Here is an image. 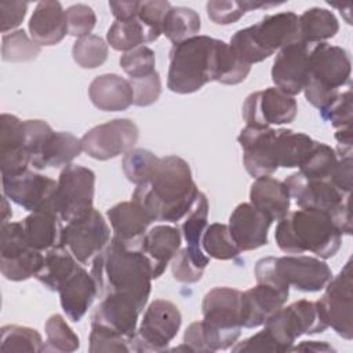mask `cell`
<instances>
[{"label": "cell", "instance_id": "41", "mask_svg": "<svg viewBox=\"0 0 353 353\" xmlns=\"http://www.w3.org/2000/svg\"><path fill=\"white\" fill-rule=\"evenodd\" d=\"M208 210L207 196L203 192H199L181 225V234L189 247L201 248V237L208 226Z\"/></svg>", "mask_w": 353, "mask_h": 353}, {"label": "cell", "instance_id": "18", "mask_svg": "<svg viewBox=\"0 0 353 353\" xmlns=\"http://www.w3.org/2000/svg\"><path fill=\"white\" fill-rule=\"evenodd\" d=\"M298 113V103L294 97L277 87H268L250 94L243 103V119L247 125L266 128L294 121Z\"/></svg>", "mask_w": 353, "mask_h": 353}, {"label": "cell", "instance_id": "33", "mask_svg": "<svg viewBox=\"0 0 353 353\" xmlns=\"http://www.w3.org/2000/svg\"><path fill=\"white\" fill-rule=\"evenodd\" d=\"M79 265L80 263L70 254V251L58 244L44 252V261L36 279L47 290L58 292L62 283L76 270Z\"/></svg>", "mask_w": 353, "mask_h": 353}, {"label": "cell", "instance_id": "12", "mask_svg": "<svg viewBox=\"0 0 353 353\" xmlns=\"http://www.w3.org/2000/svg\"><path fill=\"white\" fill-rule=\"evenodd\" d=\"M94 193V171L83 165L69 164L61 171L57 181L54 212L65 223L80 218L92 208Z\"/></svg>", "mask_w": 353, "mask_h": 353}, {"label": "cell", "instance_id": "52", "mask_svg": "<svg viewBox=\"0 0 353 353\" xmlns=\"http://www.w3.org/2000/svg\"><path fill=\"white\" fill-rule=\"evenodd\" d=\"M132 92H134V105L137 106H149L154 103L161 94V80L157 70L150 74L128 79Z\"/></svg>", "mask_w": 353, "mask_h": 353}, {"label": "cell", "instance_id": "44", "mask_svg": "<svg viewBox=\"0 0 353 353\" xmlns=\"http://www.w3.org/2000/svg\"><path fill=\"white\" fill-rule=\"evenodd\" d=\"M41 47L23 29L6 33L1 37V58L6 62H29L37 58Z\"/></svg>", "mask_w": 353, "mask_h": 353}, {"label": "cell", "instance_id": "47", "mask_svg": "<svg viewBox=\"0 0 353 353\" xmlns=\"http://www.w3.org/2000/svg\"><path fill=\"white\" fill-rule=\"evenodd\" d=\"M324 121H330L336 130L352 127V91H341L328 105L320 109Z\"/></svg>", "mask_w": 353, "mask_h": 353}, {"label": "cell", "instance_id": "43", "mask_svg": "<svg viewBox=\"0 0 353 353\" xmlns=\"http://www.w3.org/2000/svg\"><path fill=\"white\" fill-rule=\"evenodd\" d=\"M80 347V339L61 314H52L46 321V343L43 352L70 353Z\"/></svg>", "mask_w": 353, "mask_h": 353}, {"label": "cell", "instance_id": "27", "mask_svg": "<svg viewBox=\"0 0 353 353\" xmlns=\"http://www.w3.org/2000/svg\"><path fill=\"white\" fill-rule=\"evenodd\" d=\"M181 230L170 225H157L148 230L139 244L152 265L153 279H159L181 248Z\"/></svg>", "mask_w": 353, "mask_h": 353}, {"label": "cell", "instance_id": "17", "mask_svg": "<svg viewBox=\"0 0 353 353\" xmlns=\"http://www.w3.org/2000/svg\"><path fill=\"white\" fill-rule=\"evenodd\" d=\"M139 138L137 124L130 119H114L88 130L81 138L85 154L95 160H110L134 149Z\"/></svg>", "mask_w": 353, "mask_h": 353}, {"label": "cell", "instance_id": "24", "mask_svg": "<svg viewBox=\"0 0 353 353\" xmlns=\"http://www.w3.org/2000/svg\"><path fill=\"white\" fill-rule=\"evenodd\" d=\"M272 221L251 203L239 204L229 216V230L240 251H252L268 244Z\"/></svg>", "mask_w": 353, "mask_h": 353}, {"label": "cell", "instance_id": "29", "mask_svg": "<svg viewBox=\"0 0 353 353\" xmlns=\"http://www.w3.org/2000/svg\"><path fill=\"white\" fill-rule=\"evenodd\" d=\"M29 33L34 43L41 46H55L68 33L66 11L59 1H40L30 19Z\"/></svg>", "mask_w": 353, "mask_h": 353}, {"label": "cell", "instance_id": "11", "mask_svg": "<svg viewBox=\"0 0 353 353\" xmlns=\"http://www.w3.org/2000/svg\"><path fill=\"white\" fill-rule=\"evenodd\" d=\"M263 325L274 339L280 353L290 352L299 336L324 332L328 328L317 302L307 299L280 307Z\"/></svg>", "mask_w": 353, "mask_h": 353}, {"label": "cell", "instance_id": "26", "mask_svg": "<svg viewBox=\"0 0 353 353\" xmlns=\"http://www.w3.org/2000/svg\"><path fill=\"white\" fill-rule=\"evenodd\" d=\"M61 307L66 317L77 323L87 313L97 295L99 294L98 284L91 273H88L81 265L62 283L58 290Z\"/></svg>", "mask_w": 353, "mask_h": 353}, {"label": "cell", "instance_id": "57", "mask_svg": "<svg viewBox=\"0 0 353 353\" xmlns=\"http://www.w3.org/2000/svg\"><path fill=\"white\" fill-rule=\"evenodd\" d=\"M188 350V352H201V353H211L203 334L201 321L192 323L185 334H183V345L179 347H175L174 350Z\"/></svg>", "mask_w": 353, "mask_h": 353}, {"label": "cell", "instance_id": "56", "mask_svg": "<svg viewBox=\"0 0 353 353\" xmlns=\"http://www.w3.org/2000/svg\"><path fill=\"white\" fill-rule=\"evenodd\" d=\"M330 182L343 194L352 192V156H343L338 160V164L332 172Z\"/></svg>", "mask_w": 353, "mask_h": 353}, {"label": "cell", "instance_id": "38", "mask_svg": "<svg viewBox=\"0 0 353 353\" xmlns=\"http://www.w3.org/2000/svg\"><path fill=\"white\" fill-rule=\"evenodd\" d=\"M208 263L210 256L204 254L203 248H193L186 245L178 251L171 261V272L176 281L192 284L201 280Z\"/></svg>", "mask_w": 353, "mask_h": 353}, {"label": "cell", "instance_id": "25", "mask_svg": "<svg viewBox=\"0 0 353 353\" xmlns=\"http://www.w3.org/2000/svg\"><path fill=\"white\" fill-rule=\"evenodd\" d=\"M139 309L128 299L106 295L91 317V325H97L119 334L131 345L137 332ZM132 350V349H131Z\"/></svg>", "mask_w": 353, "mask_h": 353}, {"label": "cell", "instance_id": "19", "mask_svg": "<svg viewBox=\"0 0 353 353\" xmlns=\"http://www.w3.org/2000/svg\"><path fill=\"white\" fill-rule=\"evenodd\" d=\"M3 194L29 212L52 211L57 182L43 174L26 170L15 175H1Z\"/></svg>", "mask_w": 353, "mask_h": 353}, {"label": "cell", "instance_id": "14", "mask_svg": "<svg viewBox=\"0 0 353 353\" xmlns=\"http://www.w3.org/2000/svg\"><path fill=\"white\" fill-rule=\"evenodd\" d=\"M182 316L175 303L167 299H154L146 307L137 328L131 349L134 352H161L176 336Z\"/></svg>", "mask_w": 353, "mask_h": 353}, {"label": "cell", "instance_id": "31", "mask_svg": "<svg viewBox=\"0 0 353 353\" xmlns=\"http://www.w3.org/2000/svg\"><path fill=\"white\" fill-rule=\"evenodd\" d=\"M290 199L285 183L270 175L255 178L250 189V203L272 222L283 219L290 212Z\"/></svg>", "mask_w": 353, "mask_h": 353}, {"label": "cell", "instance_id": "50", "mask_svg": "<svg viewBox=\"0 0 353 353\" xmlns=\"http://www.w3.org/2000/svg\"><path fill=\"white\" fill-rule=\"evenodd\" d=\"M88 342V350L91 353L131 352V343L125 338L97 325H91Z\"/></svg>", "mask_w": 353, "mask_h": 353}, {"label": "cell", "instance_id": "36", "mask_svg": "<svg viewBox=\"0 0 353 353\" xmlns=\"http://www.w3.org/2000/svg\"><path fill=\"white\" fill-rule=\"evenodd\" d=\"M106 40L113 50L123 52H128L146 43L154 41L138 17L130 21H114L108 29Z\"/></svg>", "mask_w": 353, "mask_h": 353}, {"label": "cell", "instance_id": "49", "mask_svg": "<svg viewBox=\"0 0 353 353\" xmlns=\"http://www.w3.org/2000/svg\"><path fill=\"white\" fill-rule=\"evenodd\" d=\"M172 6L168 1L152 0V1H141L138 19L145 25V28L152 34L153 40H157L160 34H163V23L168 10Z\"/></svg>", "mask_w": 353, "mask_h": 353}, {"label": "cell", "instance_id": "21", "mask_svg": "<svg viewBox=\"0 0 353 353\" xmlns=\"http://www.w3.org/2000/svg\"><path fill=\"white\" fill-rule=\"evenodd\" d=\"M310 46L295 41L279 51L272 66V81L274 87L294 97L303 91L309 70Z\"/></svg>", "mask_w": 353, "mask_h": 353}, {"label": "cell", "instance_id": "1", "mask_svg": "<svg viewBox=\"0 0 353 353\" xmlns=\"http://www.w3.org/2000/svg\"><path fill=\"white\" fill-rule=\"evenodd\" d=\"M250 70L228 43L199 34L170 50L167 87L176 94H192L210 81L234 85L244 81Z\"/></svg>", "mask_w": 353, "mask_h": 353}, {"label": "cell", "instance_id": "58", "mask_svg": "<svg viewBox=\"0 0 353 353\" xmlns=\"http://www.w3.org/2000/svg\"><path fill=\"white\" fill-rule=\"evenodd\" d=\"M141 1H109V8L116 21H130L138 17Z\"/></svg>", "mask_w": 353, "mask_h": 353}, {"label": "cell", "instance_id": "20", "mask_svg": "<svg viewBox=\"0 0 353 353\" xmlns=\"http://www.w3.org/2000/svg\"><path fill=\"white\" fill-rule=\"evenodd\" d=\"M237 141L243 149L244 167L252 178L272 175L280 168L277 130L245 125Z\"/></svg>", "mask_w": 353, "mask_h": 353}, {"label": "cell", "instance_id": "55", "mask_svg": "<svg viewBox=\"0 0 353 353\" xmlns=\"http://www.w3.org/2000/svg\"><path fill=\"white\" fill-rule=\"evenodd\" d=\"M28 3L25 1H1L0 3V18H1V33H7L21 25L23 21Z\"/></svg>", "mask_w": 353, "mask_h": 353}, {"label": "cell", "instance_id": "5", "mask_svg": "<svg viewBox=\"0 0 353 353\" xmlns=\"http://www.w3.org/2000/svg\"><path fill=\"white\" fill-rule=\"evenodd\" d=\"M295 41H299L298 15L285 11L266 15L258 23L237 30L229 46L244 63L251 66Z\"/></svg>", "mask_w": 353, "mask_h": 353}, {"label": "cell", "instance_id": "15", "mask_svg": "<svg viewBox=\"0 0 353 353\" xmlns=\"http://www.w3.org/2000/svg\"><path fill=\"white\" fill-rule=\"evenodd\" d=\"M110 228L103 215L94 207L80 218L62 226L59 244L66 247L79 263L94 259L109 243Z\"/></svg>", "mask_w": 353, "mask_h": 353}, {"label": "cell", "instance_id": "23", "mask_svg": "<svg viewBox=\"0 0 353 353\" xmlns=\"http://www.w3.org/2000/svg\"><path fill=\"white\" fill-rule=\"evenodd\" d=\"M290 291L269 283H256L241 292V324L244 328H256L287 303Z\"/></svg>", "mask_w": 353, "mask_h": 353}, {"label": "cell", "instance_id": "30", "mask_svg": "<svg viewBox=\"0 0 353 353\" xmlns=\"http://www.w3.org/2000/svg\"><path fill=\"white\" fill-rule=\"evenodd\" d=\"M88 95L92 105L103 112H121L134 103L130 81L114 73L97 76L88 87Z\"/></svg>", "mask_w": 353, "mask_h": 353}, {"label": "cell", "instance_id": "42", "mask_svg": "<svg viewBox=\"0 0 353 353\" xmlns=\"http://www.w3.org/2000/svg\"><path fill=\"white\" fill-rule=\"evenodd\" d=\"M0 349L3 352H43L41 335L30 327L8 324L0 330Z\"/></svg>", "mask_w": 353, "mask_h": 353}, {"label": "cell", "instance_id": "3", "mask_svg": "<svg viewBox=\"0 0 353 353\" xmlns=\"http://www.w3.org/2000/svg\"><path fill=\"white\" fill-rule=\"evenodd\" d=\"M91 274L99 292L131 301L142 313L152 290L153 272L139 248L128 247L112 237L110 243L92 259Z\"/></svg>", "mask_w": 353, "mask_h": 353}, {"label": "cell", "instance_id": "40", "mask_svg": "<svg viewBox=\"0 0 353 353\" xmlns=\"http://www.w3.org/2000/svg\"><path fill=\"white\" fill-rule=\"evenodd\" d=\"M201 248L210 256L221 261L233 259L240 255V250L232 239L229 226L225 223H211L203 233Z\"/></svg>", "mask_w": 353, "mask_h": 353}, {"label": "cell", "instance_id": "45", "mask_svg": "<svg viewBox=\"0 0 353 353\" xmlns=\"http://www.w3.org/2000/svg\"><path fill=\"white\" fill-rule=\"evenodd\" d=\"M108 44L99 36L90 34L76 39L72 47V57L74 62L83 69H95L108 59Z\"/></svg>", "mask_w": 353, "mask_h": 353}, {"label": "cell", "instance_id": "10", "mask_svg": "<svg viewBox=\"0 0 353 353\" xmlns=\"http://www.w3.org/2000/svg\"><path fill=\"white\" fill-rule=\"evenodd\" d=\"M284 183L299 208L325 211L342 234H352L350 194H343L330 181L305 178L299 171L287 176Z\"/></svg>", "mask_w": 353, "mask_h": 353}, {"label": "cell", "instance_id": "60", "mask_svg": "<svg viewBox=\"0 0 353 353\" xmlns=\"http://www.w3.org/2000/svg\"><path fill=\"white\" fill-rule=\"evenodd\" d=\"M290 352H335V349L328 345L327 342H319V341H303L298 345H292Z\"/></svg>", "mask_w": 353, "mask_h": 353}, {"label": "cell", "instance_id": "61", "mask_svg": "<svg viewBox=\"0 0 353 353\" xmlns=\"http://www.w3.org/2000/svg\"><path fill=\"white\" fill-rule=\"evenodd\" d=\"M12 216V211L8 207V199L3 194V210H1V223L10 222V218Z\"/></svg>", "mask_w": 353, "mask_h": 353}, {"label": "cell", "instance_id": "22", "mask_svg": "<svg viewBox=\"0 0 353 353\" xmlns=\"http://www.w3.org/2000/svg\"><path fill=\"white\" fill-rule=\"evenodd\" d=\"M30 154L26 146L23 121L14 114L0 117V171L1 175H15L28 170Z\"/></svg>", "mask_w": 353, "mask_h": 353}, {"label": "cell", "instance_id": "6", "mask_svg": "<svg viewBox=\"0 0 353 353\" xmlns=\"http://www.w3.org/2000/svg\"><path fill=\"white\" fill-rule=\"evenodd\" d=\"M352 63L347 51L328 43L310 48L309 70L303 85L305 98L319 110L328 105L341 88L350 83Z\"/></svg>", "mask_w": 353, "mask_h": 353}, {"label": "cell", "instance_id": "8", "mask_svg": "<svg viewBox=\"0 0 353 353\" xmlns=\"http://www.w3.org/2000/svg\"><path fill=\"white\" fill-rule=\"evenodd\" d=\"M241 291L230 287L210 290L201 303V328L211 353L232 347L241 334Z\"/></svg>", "mask_w": 353, "mask_h": 353}, {"label": "cell", "instance_id": "39", "mask_svg": "<svg viewBox=\"0 0 353 353\" xmlns=\"http://www.w3.org/2000/svg\"><path fill=\"white\" fill-rule=\"evenodd\" d=\"M338 160V154L331 146L316 141L312 150L298 168L305 178L330 181Z\"/></svg>", "mask_w": 353, "mask_h": 353}, {"label": "cell", "instance_id": "2", "mask_svg": "<svg viewBox=\"0 0 353 353\" xmlns=\"http://www.w3.org/2000/svg\"><path fill=\"white\" fill-rule=\"evenodd\" d=\"M135 186L131 200L152 222L182 221L200 192L189 163L175 154L157 157L146 178Z\"/></svg>", "mask_w": 353, "mask_h": 353}, {"label": "cell", "instance_id": "4", "mask_svg": "<svg viewBox=\"0 0 353 353\" xmlns=\"http://www.w3.org/2000/svg\"><path fill=\"white\" fill-rule=\"evenodd\" d=\"M274 239L283 252H312L321 259L334 256L342 245V232L331 214L312 208L288 212L279 221Z\"/></svg>", "mask_w": 353, "mask_h": 353}, {"label": "cell", "instance_id": "54", "mask_svg": "<svg viewBox=\"0 0 353 353\" xmlns=\"http://www.w3.org/2000/svg\"><path fill=\"white\" fill-rule=\"evenodd\" d=\"M232 352L239 353V352H272V353H280L279 347L272 338V335L268 332L266 328L262 331L256 332L255 335L241 341L236 342L234 346H232Z\"/></svg>", "mask_w": 353, "mask_h": 353}, {"label": "cell", "instance_id": "48", "mask_svg": "<svg viewBox=\"0 0 353 353\" xmlns=\"http://www.w3.org/2000/svg\"><path fill=\"white\" fill-rule=\"evenodd\" d=\"M156 160L157 156L150 150L131 149L123 157V171L130 182L138 185L146 178Z\"/></svg>", "mask_w": 353, "mask_h": 353}, {"label": "cell", "instance_id": "9", "mask_svg": "<svg viewBox=\"0 0 353 353\" xmlns=\"http://www.w3.org/2000/svg\"><path fill=\"white\" fill-rule=\"evenodd\" d=\"M30 165L36 170L69 165L83 152L81 141L66 131H54L44 120H23Z\"/></svg>", "mask_w": 353, "mask_h": 353}, {"label": "cell", "instance_id": "32", "mask_svg": "<svg viewBox=\"0 0 353 353\" xmlns=\"http://www.w3.org/2000/svg\"><path fill=\"white\" fill-rule=\"evenodd\" d=\"M21 226L26 241L37 251L46 252L59 244L62 221L52 211L30 212L21 221Z\"/></svg>", "mask_w": 353, "mask_h": 353}, {"label": "cell", "instance_id": "7", "mask_svg": "<svg viewBox=\"0 0 353 353\" xmlns=\"http://www.w3.org/2000/svg\"><path fill=\"white\" fill-rule=\"evenodd\" d=\"M254 272L256 283H269L288 291L294 287L302 292L321 291L332 279L324 261L302 254L261 258Z\"/></svg>", "mask_w": 353, "mask_h": 353}, {"label": "cell", "instance_id": "59", "mask_svg": "<svg viewBox=\"0 0 353 353\" xmlns=\"http://www.w3.org/2000/svg\"><path fill=\"white\" fill-rule=\"evenodd\" d=\"M335 139L338 142L336 145V154L341 157L343 156H352V127L336 130Z\"/></svg>", "mask_w": 353, "mask_h": 353}, {"label": "cell", "instance_id": "16", "mask_svg": "<svg viewBox=\"0 0 353 353\" xmlns=\"http://www.w3.org/2000/svg\"><path fill=\"white\" fill-rule=\"evenodd\" d=\"M323 296L316 301L327 323L339 336L353 338V273L352 261L324 287Z\"/></svg>", "mask_w": 353, "mask_h": 353}, {"label": "cell", "instance_id": "53", "mask_svg": "<svg viewBox=\"0 0 353 353\" xmlns=\"http://www.w3.org/2000/svg\"><path fill=\"white\" fill-rule=\"evenodd\" d=\"M208 18L216 25H230L237 22L247 11L241 1L211 0L205 6Z\"/></svg>", "mask_w": 353, "mask_h": 353}, {"label": "cell", "instance_id": "46", "mask_svg": "<svg viewBox=\"0 0 353 353\" xmlns=\"http://www.w3.org/2000/svg\"><path fill=\"white\" fill-rule=\"evenodd\" d=\"M120 66L128 74V79L142 77L156 70V57L153 50L146 46H141L124 52L120 57Z\"/></svg>", "mask_w": 353, "mask_h": 353}, {"label": "cell", "instance_id": "37", "mask_svg": "<svg viewBox=\"0 0 353 353\" xmlns=\"http://www.w3.org/2000/svg\"><path fill=\"white\" fill-rule=\"evenodd\" d=\"M279 165L283 168H295L302 164L312 150L316 141L303 132H295L287 128L277 130Z\"/></svg>", "mask_w": 353, "mask_h": 353}, {"label": "cell", "instance_id": "13", "mask_svg": "<svg viewBox=\"0 0 353 353\" xmlns=\"http://www.w3.org/2000/svg\"><path fill=\"white\" fill-rule=\"evenodd\" d=\"M0 270L10 281H23L36 277L44 255L26 241L21 221L6 222L0 226Z\"/></svg>", "mask_w": 353, "mask_h": 353}, {"label": "cell", "instance_id": "34", "mask_svg": "<svg viewBox=\"0 0 353 353\" xmlns=\"http://www.w3.org/2000/svg\"><path fill=\"white\" fill-rule=\"evenodd\" d=\"M299 41L306 44L324 43L332 39L339 30V22L332 11L312 7L298 17Z\"/></svg>", "mask_w": 353, "mask_h": 353}, {"label": "cell", "instance_id": "28", "mask_svg": "<svg viewBox=\"0 0 353 353\" xmlns=\"http://www.w3.org/2000/svg\"><path fill=\"white\" fill-rule=\"evenodd\" d=\"M113 239L132 248H138L152 221L131 200L114 204L106 211Z\"/></svg>", "mask_w": 353, "mask_h": 353}, {"label": "cell", "instance_id": "51", "mask_svg": "<svg viewBox=\"0 0 353 353\" xmlns=\"http://www.w3.org/2000/svg\"><path fill=\"white\" fill-rule=\"evenodd\" d=\"M68 34L81 39L90 36L95 23L97 15L94 10L85 4H73L66 10Z\"/></svg>", "mask_w": 353, "mask_h": 353}, {"label": "cell", "instance_id": "35", "mask_svg": "<svg viewBox=\"0 0 353 353\" xmlns=\"http://www.w3.org/2000/svg\"><path fill=\"white\" fill-rule=\"evenodd\" d=\"M200 29V15L188 7H171L163 23V34L174 46L199 36Z\"/></svg>", "mask_w": 353, "mask_h": 353}]
</instances>
